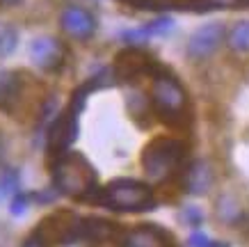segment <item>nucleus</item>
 <instances>
[{"mask_svg": "<svg viewBox=\"0 0 249 247\" xmlns=\"http://www.w3.org/2000/svg\"><path fill=\"white\" fill-rule=\"evenodd\" d=\"M51 176L60 195L78 202H94L98 197V174L80 151H64L51 158Z\"/></svg>", "mask_w": 249, "mask_h": 247, "instance_id": "obj_1", "label": "nucleus"}, {"mask_svg": "<svg viewBox=\"0 0 249 247\" xmlns=\"http://www.w3.org/2000/svg\"><path fill=\"white\" fill-rule=\"evenodd\" d=\"M185 153L188 147L178 137H153L142 151V170L153 183H165L176 172H181Z\"/></svg>", "mask_w": 249, "mask_h": 247, "instance_id": "obj_2", "label": "nucleus"}, {"mask_svg": "<svg viewBox=\"0 0 249 247\" xmlns=\"http://www.w3.org/2000/svg\"><path fill=\"white\" fill-rule=\"evenodd\" d=\"M96 204L119 213H144L156 206V197L149 183L137 179H112L98 190Z\"/></svg>", "mask_w": 249, "mask_h": 247, "instance_id": "obj_3", "label": "nucleus"}, {"mask_svg": "<svg viewBox=\"0 0 249 247\" xmlns=\"http://www.w3.org/2000/svg\"><path fill=\"white\" fill-rule=\"evenodd\" d=\"M151 105L160 119L172 126H181L188 119V92L183 90L178 78L165 69L153 71Z\"/></svg>", "mask_w": 249, "mask_h": 247, "instance_id": "obj_4", "label": "nucleus"}, {"mask_svg": "<svg viewBox=\"0 0 249 247\" xmlns=\"http://www.w3.org/2000/svg\"><path fill=\"white\" fill-rule=\"evenodd\" d=\"M80 231H83V217L71 210H57L39 222L35 236L44 245H76L80 243Z\"/></svg>", "mask_w": 249, "mask_h": 247, "instance_id": "obj_5", "label": "nucleus"}, {"mask_svg": "<svg viewBox=\"0 0 249 247\" xmlns=\"http://www.w3.org/2000/svg\"><path fill=\"white\" fill-rule=\"evenodd\" d=\"M78 113H73L71 108L62 110L55 114V119L51 121V126L46 131V153L51 158L60 156L64 151H69V147L76 142L78 137Z\"/></svg>", "mask_w": 249, "mask_h": 247, "instance_id": "obj_6", "label": "nucleus"}, {"mask_svg": "<svg viewBox=\"0 0 249 247\" xmlns=\"http://www.w3.org/2000/svg\"><path fill=\"white\" fill-rule=\"evenodd\" d=\"M227 39V30L222 23H208L201 25L199 30L192 32V37L188 39V55L192 60H206Z\"/></svg>", "mask_w": 249, "mask_h": 247, "instance_id": "obj_7", "label": "nucleus"}, {"mask_svg": "<svg viewBox=\"0 0 249 247\" xmlns=\"http://www.w3.org/2000/svg\"><path fill=\"white\" fill-rule=\"evenodd\" d=\"M64 55H67L64 44L57 37H51V35L37 37L30 44V60L41 71H57L64 64Z\"/></svg>", "mask_w": 249, "mask_h": 247, "instance_id": "obj_8", "label": "nucleus"}, {"mask_svg": "<svg viewBox=\"0 0 249 247\" xmlns=\"http://www.w3.org/2000/svg\"><path fill=\"white\" fill-rule=\"evenodd\" d=\"M60 25L69 37L78 39V41H87L96 32V19H94V14H91L89 9L78 7V5H69V7L62 9Z\"/></svg>", "mask_w": 249, "mask_h": 247, "instance_id": "obj_9", "label": "nucleus"}, {"mask_svg": "<svg viewBox=\"0 0 249 247\" xmlns=\"http://www.w3.org/2000/svg\"><path fill=\"white\" fill-rule=\"evenodd\" d=\"M114 78L117 80H133L137 76L142 74H151L156 71V64L153 60L142 53L140 48H126V51H121L117 55V60H114Z\"/></svg>", "mask_w": 249, "mask_h": 247, "instance_id": "obj_10", "label": "nucleus"}, {"mask_svg": "<svg viewBox=\"0 0 249 247\" xmlns=\"http://www.w3.org/2000/svg\"><path fill=\"white\" fill-rule=\"evenodd\" d=\"M124 240L119 225H114L103 217H83V231H80V243L87 245H110Z\"/></svg>", "mask_w": 249, "mask_h": 247, "instance_id": "obj_11", "label": "nucleus"}, {"mask_svg": "<svg viewBox=\"0 0 249 247\" xmlns=\"http://www.w3.org/2000/svg\"><path fill=\"white\" fill-rule=\"evenodd\" d=\"M172 233L158 225H140L124 233L121 247H172Z\"/></svg>", "mask_w": 249, "mask_h": 247, "instance_id": "obj_12", "label": "nucleus"}, {"mask_svg": "<svg viewBox=\"0 0 249 247\" xmlns=\"http://www.w3.org/2000/svg\"><path fill=\"white\" fill-rule=\"evenodd\" d=\"M23 90V76L12 69H0V113H12Z\"/></svg>", "mask_w": 249, "mask_h": 247, "instance_id": "obj_13", "label": "nucleus"}, {"mask_svg": "<svg viewBox=\"0 0 249 247\" xmlns=\"http://www.w3.org/2000/svg\"><path fill=\"white\" fill-rule=\"evenodd\" d=\"M213 186V170L206 160H195L185 172L183 188L188 195H204L206 190Z\"/></svg>", "mask_w": 249, "mask_h": 247, "instance_id": "obj_14", "label": "nucleus"}, {"mask_svg": "<svg viewBox=\"0 0 249 247\" xmlns=\"http://www.w3.org/2000/svg\"><path fill=\"white\" fill-rule=\"evenodd\" d=\"M227 44L235 53H249V21L235 23L227 32Z\"/></svg>", "mask_w": 249, "mask_h": 247, "instance_id": "obj_15", "label": "nucleus"}, {"mask_svg": "<svg viewBox=\"0 0 249 247\" xmlns=\"http://www.w3.org/2000/svg\"><path fill=\"white\" fill-rule=\"evenodd\" d=\"M18 32L12 23H0V57H9L16 51Z\"/></svg>", "mask_w": 249, "mask_h": 247, "instance_id": "obj_16", "label": "nucleus"}, {"mask_svg": "<svg viewBox=\"0 0 249 247\" xmlns=\"http://www.w3.org/2000/svg\"><path fill=\"white\" fill-rule=\"evenodd\" d=\"M245 0H185L183 9H233L238 5H242Z\"/></svg>", "mask_w": 249, "mask_h": 247, "instance_id": "obj_17", "label": "nucleus"}, {"mask_svg": "<svg viewBox=\"0 0 249 247\" xmlns=\"http://www.w3.org/2000/svg\"><path fill=\"white\" fill-rule=\"evenodd\" d=\"M217 209H219V217H222L224 222H238V217L242 215L240 206H238L231 197H222L217 204Z\"/></svg>", "mask_w": 249, "mask_h": 247, "instance_id": "obj_18", "label": "nucleus"}, {"mask_svg": "<svg viewBox=\"0 0 249 247\" xmlns=\"http://www.w3.org/2000/svg\"><path fill=\"white\" fill-rule=\"evenodd\" d=\"M0 188L5 195H16L18 192V172L16 170H5V174L0 176Z\"/></svg>", "mask_w": 249, "mask_h": 247, "instance_id": "obj_19", "label": "nucleus"}, {"mask_svg": "<svg viewBox=\"0 0 249 247\" xmlns=\"http://www.w3.org/2000/svg\"><path fill=\"white\" fill-rule=\"evenodd\" d=\"M188 247H231V245H229V243H219V240L208 238V236L201 233V231H195L188 238Z\"/></svg>", "mask_w": 249, "mask_h": 247, "instance_id": "obj_20", "label": "nucleus"}, {"mask_svg": "<svg viewBox=\"0 0 249 247\" xmlns=\"http://www.w3.org/2000/svg\"><path fill=\"white\" fill-rule=\"evenodd\" d=\"M146 30H149V35H167V32H172V28H174V21L172 19H156V21H151V23H146L144 25Z\"/></svg>", "mask_w": 249, "mask_h": 247, "instance_id": "obj_21", "label": "nucleus"}, {"mask_svg": "<svg viewBox=\"0 0 249 247\" xmlns=\"http://www.w3.org/2000/svg\"><path fill=\"white\" fill-rule=\"evenodd\" d=\"M181 220L183 222H188L190 227H199L201 225V220H204V215H201V210L196 209V206H185L181 213Z\"/></svg>", "mask_w": 249, "mask_h": 247, "instance_id": "obj_22", "label": "nucleus"}, {"mask_svg": "<svg viewBox=\"0 0 249 247\" xmlns=\"http://www.w3.org/2000/svg\"><path fill=\"white\" fill-rule=\"evenodd\" d=\"M32 197L30 195H23V192H16L14 199H12V215H23L25 209H28V202Z\"/></svg>", "mask_w": 249, "mask_h": 247, "instance_id": "obj_23", "label": "nucleus"}, {"mask_svg": "<svg viewBox=\"0 0 249 247\" xmlns=\"http://www.w3.org/2000/svg\"><path fill=\"white\" fill-rule=\"evenodd\" d=\"M21 247H44V243H41V240H39V238H37V236H35V233H32L30 238L25 240V243H23V245H21Z\"/></svg>", "mask_w": 249, "mask_h": 247, "instance_id": "obj_24", "label": "nucleus"}, {"mask_svg": "<svg viewBox=\"0 0 249 247\" xmlns=\"http://www.w3.org/2000/svg\"><path fill=\"white\" fill-rule=\"evenodd\" d=\"M16 2H21V0H0V5H5V7H9V5H16Z\"/></svg>", "mask_w": 249, "mask_h": 247, "instance_id": "obj_25", "label": "nucleus"}, {"mask_svg": "<svg viewBox=\"0 0 249 247\" xmlns=\"http://www.w3.org/2000/svg\"><path fill=\"white\" fill-rule=\"evenodd\" d=\"M160 5H165V2H176V5H181L183 7V2H185V0H158Z\"/></svg>", "mask_w": 249, "mask_h": 247, "instance_id": "obj_26", "label": "nucleus"}, {"mask_svg": "<svg viewBox=\"0 0 249 247\" xmlns=\"http://www.w3.org/2000/svg\"><path fill=\"white\" fill-rule=\"evenodd\" d=\"M2 153H5V144H2V137H0V163H2Z\"/></svg>", "mask_w": 249, "mask_h": 247, "instance_id": "obj_27", "label": "nucleus"}, {"mask_svg": "<svg viewBox=\"0 0 249 247\" xmlns=\"http://www.w3.org/2000/svg\"><path fill=\"white\" fill-rule=\"evenodd\" d=\"M245 2H249V0H245Z\"/></svg>", "mask_w": 249, "mask_h": 247, "instance_id": "obj_28", "label": "nucleus"}]
</instances>
